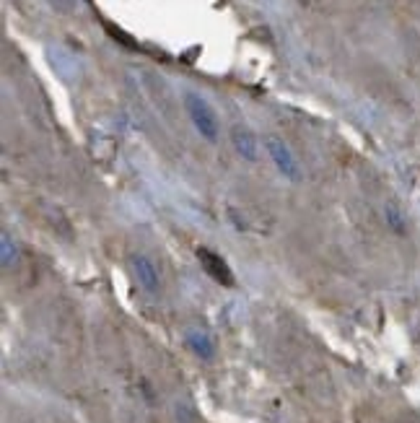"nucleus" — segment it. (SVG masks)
<instances>
[{
    "label": "nucleus",
    "mask_w": 420,
    "mask_h": 423,
    "mask_svg": "<svg viewBox=\"0 0 420 423\" xmlns=\"http://www.w3.org/2000/svg\"><path fill=\"white\" fill-rule=\"evenodd\" d=\"M185 345L189 351L200 356L202 361H210L213 356H215V343L210 338L208 330H200V328H192L185 332Z\"/></svg>",
    "instance_id": "5"
},
{
    "label": "nucleus",
    "mask_w": 420,
    "mask_h": 423,
    "mask_svg": "<svg viewBox=\"0 0 420 423\" xmlns=\"http://www.w3.org/2000/svg\"><path fill=\"white\" fill-rule=\"evenodd\" d=\"M384 218H386V224H389L392 231H397V234H405L408 221H405V216H402V211H399V205H397V203H386L384 205Z\"/></svg>",
    "instance_id": "7"
},
{
    "label": "nucleus",
    "mask_w": 420,
    "mask_h": 423,
    "mask_svg": "<svg viewBox=\"0 0 420 423\" xmlns=\"http://www.w3.org/2000/svg\"><path fill=\"white\" fill-rule=\"evenodd\" d=\"M182 102H185L187 117L192 119V125L200 133V138H205L208 143H218V138H221V125H218V115L210 106L208 99L195 94V91H185Z\"/></svg>",
    "instance_id": "1"
},
{
    "label": "nucleus",
    "mask_w": 420,
    "mask_h": 423,
    "mask_svg": "<svg viewBox=\"0 0 420 423\" xmlns=\"http://www.w3.org/2000/svg\"><path fill=\"white\" fill-rule=\"evenodd\" d=\"M130 271L135 275V281L143 291H148V294H156L159 288H161V275H159V268H156V262H153L148 255H143V252H135V255H130Z\"/></svg>",
    "instance_id": "3"
},
{
    "label": "nucleus",
    "mask_w": 420,
    "mask_h": 423,
    "mask_svg": "<svg viewBox=\"0 0 420 423\" xmlns=\"http://www.w3.org/2000/svg\"><path fill=\"white\" fill-rule=\"evenodd\" d=\"M16 260H19V249L13 244L11 234L3 231V234H0V262H3V268H11Z\"/></svg>",
    "instance_id": "8"
},
{
    "label": "nucleus",
    "mask_w": 420,
    "mask_h": 423,
    "mask_svg": "<svg viewBox=\"0 0 420 423\" xmlns=\"http://www.w3.org/2000/svg\"><path fill=\"white\" fill-rule=\"evenodd\" d=\"M265 148H268V153H270V159H272V164H275V169H278L285 179H291V182H299V179H301L299 161L293 159L291 148L280 141L278 135H268V138H265Z\"/></svg>",
    "instance_id": "2"
},
{
    "label": "nucleus",
    "mask_w": 420,
    "mask_h": 423,
    "mask_svg": "<svg viewBox=\"0 0 420 423\" xmlns=\"http://www.w3.org/2000/svg\"><path fill=\"white\" fill-rule=\"evenodd\" d=\"M198 258H200V265L205 268L208 275H213V278H215L218 283H223V286H233V273H231V268L226 265V260H223L221 255H215V252H210V249L200 247Z\"/></svg>",
    "instance_id": "4"
},
{
    "label": "nucleus",
    "mask_w": 420,
    "mask_h": 423,
    "mask_svg": "<svg viewBox=\"0 0 420 423\" xmlns=\"http://www.w3.org/2000/svg\"><path fill=\"white\" fill-rule=\"evenodd\" d=\"M231 141L236 153L246 159V161H257V138L255 133L246 128V125H233L231 128Z\"/></svg>",
    "instance_id": "6"
}]
</instances>
